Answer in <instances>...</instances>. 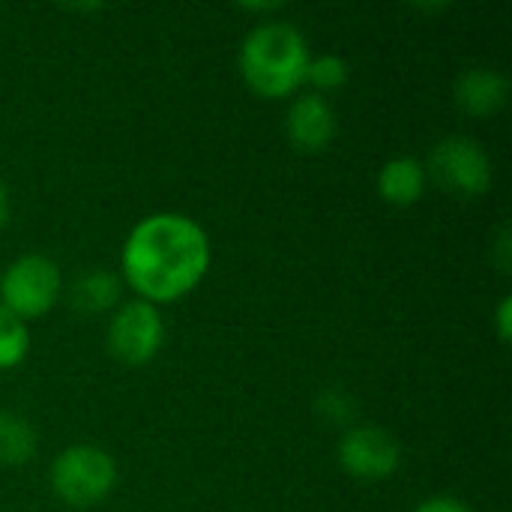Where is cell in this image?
I'll return each mask as SVG.
<instances>
[{"instance_id":"cell-10","label":"cell","mask_w":512,"mask_h":512,"mask_svg":"<svg viewBox=\"0 0 512 512\" xmlns=\"http://www.w3.org/2000/svg\"><path fill=\"white\" fill-rule=\"evenodd\" d=\"M426 189V165L417 162L414 156H396L387 159L378 171V192L390 204H414L423 198Z\"/></svg>"},{"instance_id":"cell-16","label":"cell","mask_w":512,"mask_h":512,"mask_svg":"<svg viewBox=\"0 0 512 512\" xmlns=\"http://www.w3.org/2000/svg\"><path fill=\"white\" fill-rule=\"evenodd\" d=\"M411 512H471L459 498H453V495H432V498H426V501H420L417 507Z\"/></svg>"},{"instance_id":"cell-17","label":"cell","mask_w":512,"mask_h":512,"mask_svg":"<svg viewBox=\"0 0 512 512\" xmlns=\"http://www.w3.org/2000/svg\"><path fill=\"white\" fill-rule=\"evenodd\" d=\"M510 315H512V300L510 297H504L501 303H498V309H495V318H498V336L507 342L510 339Z\"/></svg>"},{"instance_id":"cell-9","label":"cell","mask_w":512,"mask_h":512,"mask_svg":"<svg viewBox=\"0 0 512 512\" xmlns=\"http://www.w3.org/2000/svg\"><path fill=\"white\" fill-rule=\"evenodd\" d=\"M510 96V81L504 72L492 69V66H471L459 75L456 81V102L462 111L486 117L495 114L498 108H504Z\"/></svg>"},{"instance_id":"cell-2","label":"cell","mask_w":512,"mask_h":512,"mask_svg":"<svg viewBox=\"0 0 512 512\" xmlns=\"http://www.w3.org/2000/svg\"><path fill=\"white\" fill-rule=\"evenodd\" d=\"M309 42L291 21H261L240 45V72L261 96H285L306 81Z\"/></svg>"},{"instance_id":"cell-6","label":"cell","mask_w":512,"mask_h":512,"mask_svg":"<svg viewBox=\"0 0 512 512\" xmlns=\"http://www.w3.org/2000/svg\"><path fill=\"white\" fill-rule=\"evenodd\" d=\"M165 342V321L147 300H129L117 306L108 324V348L126 366H144Z\"/></svg>"},{"instance_id":"cell-7","label":"cell","mask_w":512,"mask_h":512,"mask_svg":"<svg viewBox=\"0 0 512 512\" xmlns=\"http://www.w3.org/2000/svg\"><path fill=\"white\" fill-rule=\"evenodd\" d=\"M339 465L357 480H384L402 462L399 441L381 426H351L339 438Z\"/></svg>"},{"instance_id":"cell-8","label":"cell","mask_w":512,"mask_h":512,"mask_svg":"<svg viewBox=\"0 0 512 512\" xmlns=\"http://www.w3.org/2000/svg\"><path fill=\"white\" fill-rule=\"evenodd\" d=\"M285 132L297 150H324L336 135V111L321 93H303L285 114Z\"/></svg>"},{"instance_id":"cell-4","label":"cell","mask_w":512,"mask_h":512,"mask_svg":"<svg viewBox=\"0 0 512 512\" xmlns=\"http://www.w3.org/2000/svg\"><path fill=\"white\" fill-rule=\"evenodd\" d=\"M63 288L60 270L48 255L27 252L15 258L0 276V303L18 318H42Z\"/></svg>"},{"instance_id":"cell-5","label":"cell","mask_w":512,"mask_h":512,"mask_svg":"<svg viewBox=\"0 0 512 512\" xmlns=\"http://www.w3.org/2000/svg\"><path fill=\"white\" fill-rule=\"evenodd\" d=\"M426 174L456 195H483L492 186V159L477 138L450 135L435 144Z\"/></svg>"},{"instance_id":"cell-18","label":"cell","mask_w":512,"mask_h":512,"mask_svg":"<svg viewBox=\"0 0 512 512\" xmlns=\"http://www.w3.org/2000/svg\"><path fill=\"white\" fill-rule=\"evenodd\" d=\"M510 261V231L504 228L501 237H498V264H501L504 270H510Z\"/></svg>"},{"instance_id":"cell-13","label":"cell","mask_w":512,"mask_h":512,"mask_svg":"<svg viewBox=\"0 0 512 512\" xmlns=\"http://www.w3.org/2000/svg\"><path fill=\"white\" fill-rule=\"evenodd\" d=\"M30 351V330L27 321L18 318L15 312H9L0 303V369H12L18 366Z\"/></svg>"},{"instance_id":"cell-12","label":"cell","mask_w":512,"mask_h":512,"mask_svg":"<svg viewBox=\"0 0 512 512\" xmlns=\"http://www.w3.org/2000/svg\"><path fill=\"white\" fill-rule=\"evenodd\" d=\"M36 429L15 411H0V465L18 468L36 453Z\"/></svg>"},{"instance_id":"cell-3","label":"cell","mask_w":512,"mask_h":512,"mask_svg":"<svg viewBox=\"0 0 512 512\" xmlns=\"http://www.w3.org/2000/svg\"><path fill=\"white\" fill-rule=\"evenodd\" d=\"M117 486L114 459L93 444H72L51 462V489L69 507H93Z\"/></svg>"},{"instance_id":"cell-19","label":"cell","mask_w":512,"mask_h":512,"mask_svg":"<svg viewBox=\"0 0 512 512\" xmlns=\"http://www.w3.org/2000/svg\"><path fill=\"white\" fill-rule=\"evenodd\" d=\"M6 213H9V198H6V186H3V180H0V228H3V222H6Z\"/></svg>"},{"instance_id":"cell-14","label":"cell","mask_w":512,"mask_h":512,"mask_svg":"<svg viewBox=\"0 0 512 512\" xmlns=\"http://www.w3.org/2000/svg\"><path fill=\"white\" fill-rule=\"evenodd\" d=\"M306 81H312L321 90H336L348 81V63L339 54H321L309 60L306 66Z\"/></svg>"},{"instance_id":"cell-11","label":"cell","mask_w":512,"mask_h":512,"mask_svg":"<svg viewBox=\"0 0 512 512\" xmlns=\"http://www.w3.org/2000/svg\"><path fill=\"white\" fill-rule=\"evenodd\" d=\"M123 282L111 270H87L69 285V303L81 315H102L117 306Z\"/></svg>"},{"instance_id":"cell-1","label":"cell","mask_w":512,"mask_h":512,"mask_svg":"<svg viewBox=\"0 0 512 512\" xmlns=\"http://www.w3.org/2000/svg\"><path fill=\"white\" fill-rule=\"evenodd\" d=\"M210 267L204 228L180 213L141 219L123 243V276L147 303H168L189 294Z\"/></svg>"},{"instance_id":"cell-15","label":"cell","mask_w":512,"mask_h":512,"mask_svg":"<svg viewBox=\"0 0 512 512\" xmlns=\"http://www.w3.org/2000/svg\"><path fill=\"white\" fill-rule=\"evenodd\" d=\"M318 414H321L324 420H330V423L345 426V423H351V417H354V405H351V399H348L345 393L327 390V393H321V399H318Z\"/></svg>"}]
</instances>
